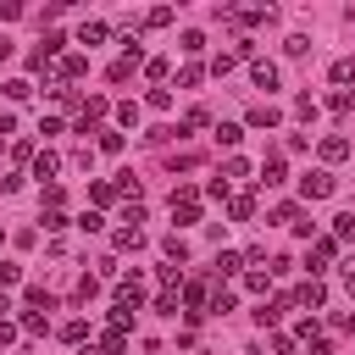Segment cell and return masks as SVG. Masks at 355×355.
Here are the masks:
<instances>
[{"label": "cell", "instance_id": "26", "mask_svg": "<svg viewBox=\"0 0 355 355\" xmlns=\"http://www.w3.org/2000/svg\"><path fill=\"white\" fill-rule=\"evenodd\" d=\"M333 83H355V55H338L333 61Z\"/></svg>", "mask_w": 355, "mask_h": 355}, {"label": "cell", "instance_id": "7", "mask_svg": "<svg viewBox=\"0 0 355 355\" xmlns=\"http://www.w3.org/2000/svg\"><path fill=\"white\" fill-rule=\"evenodd\" d=\"M288 305H294V300H288V294H277V300H266V305H261V311H255V322H261V327H277V322H283V311H288Z\"/></svg>", "mask_w": 355, "mask_h": 355}, {"label": "cell", "instance_id": "33", "mask_svg": "<svg viewBox=\"0 0 355 355\" xmlns=\"http://www.w3.org/2000/svg\"><path fill=\"white\" fill-rule=\"evenodd\" d=\"M83 333H89V322H83V316H72V322H61V338H67V344H78Z\"/></svg>", "mask_w": 355, "mask_h": 355}, {"label": "cell", "instance_id": "48", "mask_svg": "<svg viewBox=\"0 0 355 355\" xmlns=\"http://www.w3.org/2000/svg\"><path fill=\"white\" fill-rule=\"evenodd\" d=\"M344 283H349V288H355V261H344Z\"/></svg>", "mask_w": 355, "mask_h": 355}, {"label": "cell", "instance_id": "15", "mask_svg": "<svg viewBox=\"0 0 355 355\" xmlns=\"http://www.w3.org/2000/svg\"><path fill=\"white\" fill-rule=\"evenodd\" d=\"M111 244H116V250H144V227H116Z\"/></svg>", "mask_w": 355, "mask_h": 355}, {"label": "cell", "instance_id": "37", "mask_svg": "<svg viewBox=\"0 0 355 355\" xmlns=\"http://www.w3.org/2000/svg\"><path fill=\"white\" fill-rule=\"evenodd\" d=\"M111 327L128 333V327H133V311H128V305H111Z\"/></svg>", "mask_w": 355, "mask_h": 355}, {"label": "cell", "instance_id": "43", "mask_svg": "<svg viewBox=\"0 0 355 355\" xmlns=\"http://www.w3.org/2000/svg\"><path fill=\"white\" fill-rule=\"evenodd\" d=\"M244 288L250 294H266V272H244Z\"/></svg>", "mask_w": 355, "mask_h": 355}, {"label": "cell", "instance_id": "14", "mask_svg": "<svg viewBox=\"0 0 355 355\" xmlns=\"http://www.w3.org/2000/svg\"><path fill=\"white\" fill-rule=\"evenodd\" d=\"M227 216H233V222H250V216H255V194H233V200H227Z\"/></svg>", "mask_w": 355, "mask_h": 355}, {"label": "cell", "instance_id": "34", "mask_svg": "<svg viewBox=\"0 0 355 355\" xmlns=\"http://www.w3.org/2000/svg\"><path fill=\"white\" fill-rule=\"evenodd\" d=\"M233 67H239V55H233V50H222V55H216V61H211V72H216V78H227V72H233Z\"/></svg>", "mask_w": 355, "mask_h": 355}, {"label": "cell", "instance_id": "29", "mask_svg": "<svg viewBox=\"0 0 355 355\" xmlns=\"http://www.w3.org/2000/svg\"><path fill=\"white\" fill-rule=\"evenodd\" d=\"M0 94H6V100H28V94H33V83H28V78H11Z\"/></svg>", "mask_w": 355, "mask_h": 355}, {"label": "cell", "instance_id": "22", "mask_svg": "<svg viewBox=\"0 0 355 355\" xmlns=\"http://www.w3.org/2000/svg\"><path fill=\"white\" fill-rule=\"evenodd\" d=\"M327 111H338V116L355 111V94H349V89H333V94H327Z\"/></svg>", "mask_w": 355, "mask_h": 355}, {"label": "cell", "instance_id": "5", "mask_svg": "<svg viewBox=\"0 0 355 355\" xmlns=\"http://www.w3.org/2000/svg\"><path fill=\"white\" fill-rule=\"evenodd\" d=\"M294 305H311V311H322V305H327V288H322V277L300 283V288H294Z\"/></svg>", "mask_w": 355, "mask_h": 355}, {"label": "cell", "instance_id": "35", "mask_svg": "<svg viewBox=\"0 0 355 355\" xmlns=\"http://www.w3.org/2000/svg\"><path fill=\"white\" fill-rule=\"evenodd\" d=\"M116 122H122V128H139V105L122 100V105H116Z\"/></svg>", "mask_w": 355, "mask_h": 355}, {"label": "cell", "instance_id": "21", "mask_svg": "<svg viewBox=\"0 0 355 355\" xmlns=\"http://www.w3.org/2000/svg\"><path fill=\"white\" fill-rule=\"evenodd\" d=\"M333 239H338V244H355V216H349V211L333 216Z\"/></svg>", "mask_w": 355, "mask_h": 355}, {"label": "cell", "instance_id": "31", "mask_svg": "<svg viewBox=\"0 0 355 355\" xmlns=\"http://www.w3.org/2000/svg\"><path fill=\"white\" fill-rule=\"evenodd\" d=\"M94 294H100V277H94V272H83V277H78V300H83V305H89V300H94Z\"/></svg>", "mask_w": 355, "mask_h": 355}, {"label": "cell", "instance_id": "40", "mask_svg": "<svg viewBox=\"0 0 355 355\" xmlns=\"http://www.w3.org/2000/svg\"><path fill=\"white\" fill-rule=\"evenodd\" d=\"M200 78H205V67H183V72H178V83H183V89H194Z\"/></svg>", "mask_w": 355, "mask_h": 355}, {"label": "cell", "instance_id": "6", "mask_svg": "<svg viewBox=\"0 0 355 355\" xmlns=\"http://www.w3.org/2000/svg\"><path fill=\"white\" fill-rule=\"evenodd\" d=\"M116 305L139 311V305H144V283H139V277H122V283H116Z\"/></svg>", "mask_w": 355, "mask_h": 355}, {"label": "cell", "instance_id": "1", "mask_svg": "<svg viewBox=\"0 0 355 355\" xmlns=\"http://www.w3.org/2000/svg\"><path fill=\"white\" fill-rule=\"evenodd\" d=\"M172 216H178V227L200 222V194L194 189H172Z\"/></svg>", "mask_w": 355, "mask_h": 355}, {"label": "cell", "instance_id": "47", "mask_svg": "<svg viewBox=\"0 0 355 355\" xmlns=\"http://www.w3.org/2000/svg\"><path fill=\"white\" fill-rule=\"evenodd\" d=\"M6 133H17V116H11V111H0V139H6Z\"/></svg>", "mask_w": 355, "mask_h": 355}, {"label": "cell", "instance_id": "38", "mask_svg": "<svg viewBox=\"0 0 355 355\" xmlns=\"http://www.w3.org/2000/svg\"><path fill=\"white\" fill-rule=\"evenodd\" d=\"M144 22H150V28H166V22H172V6H155V11H144Z\"/></svg>", "mask_w": 355, "mask_h": 355}, {"label": "cell", "instance_id": "24", "mask_svg": "<svg viewBox=\"0 0 355 355\" xmlns=\"http://www.w3.org/2000/svg\"><path fill=\"white\" fill-rule=\"evenodd\" d=\"M222 178H227V183H233V178H250V161H244V155H227V161H222Z\"/></svg>", "mask_w": 355, "mask_h": 355}, {"label": "cell", "instance_id": "36", "mask_svg": "<svg viewBox=\"0 0 355 355\" xmlns=\"http://www.w3.org/2000/svg\"><path fill=\"white\" fill-rule=\"evenodd\" d=\"M116 194H128V200H139V178H133V172H116Z\"/></svg>", "mask_w": 355, "mask_h": 355}, {"label": "cell", "instance_id": "25", "mask_svg": "<svg viewBox=\"0 0 355 355\" xmlns=\"http://www.w3.org/2000/svg\"><path fill=\"white\" fill-rule=\"evenodd\" d=\"M89 200H94V205H111V200H116V183H105V178L89 183Z\"/></svg>", "mask_w": 355, "mask_h": 355}, {"label": "cell", "instance_id": "3", "mask_svg": "<svg viewBox=\"0 0 355 355\" xmlns=\"http://www.w3.org/2000/svg\"><path fill=\"white\" fill-rule=\"evenodd\" d=\"M300 194H305V200H327V194H333V172H322V166L305 172V178H300Z\"/></svg>", "mask_w": 355, "mask_h": 355}, {"label": "cell", "instance_id": "28", "mask_svg": "<svg viewBox=\"0 0 355 355\" xmlns=\"http://www.w3.org/2000/svg\"><path fill=\"white\" fill-rule=\"evenodd\" d=\"M166 72H172V67H166V55H150V61H144V78H150V83H161Z\"/></svg>", "mask_w": 355, "mask_h": 355}, {"label": "cell", "instance_id": "23", "mask_svg": "<svg viewBox=\"0 0 355 355\" xmlns=\"http://www.w3.org/2000/svg\"><path fill=\"white\" fill-rule=\"evenodd\" d=\"M239 139H244V128H239V122H216V144H227V150H233Z\"/></svg>", "mask_w": 355, "mask_h": 355}, {"label": "cell", "instance_id": "44", "mask_svg": "<svg viewBox=\"0 0 355 355\" xmlns=\"http://www.w3.org/2000/svg\"><path fill=\"white\" fill-rule=\"evenodd\" d=\"M17 277H22V266L17 261H0V283H17Z\"/></svg>", "mask_w": 355, "mask_h": 355}, {"label": "cell", "instance_id": "12", "mask_svg": "<svg viewBox=\"0 0 355 355\" xmlns=\"http://www.w3.org/2000/svg\"><path fill=\"white\" fill-rule=\"evenodd\" d=\"M316 150H322V161H344V155H349V139H344V133H327Z\"/></svg>", "mask_w": 355, "mask_h": 355}, {"label": "cell", "instance_id": "18", "mask_svg": "<svg viewBox=\"0 0 355 355\" xmlns=\"http://www.w3.org/2000/svg\"><path fill=\"white\" fill-rule=\"evenodd\" d=\"M161 255H166V261H172V266H183V261H189V244H183V239H178V233H172V239H166V244H161Z\"/></svg>", "mask_w": 355, "mask_h": 355}, {"label": "cell", "instance_id": "4", "mask_svg": "<svg viewBox=\"0 0 355 355\" xmlns=\"http://www.w3.org/2000/svg\"><path fill=\"white\" fill-rule=\"evenodd\" d=\"M333 250H338V239H316V244H311V255H305V272H311V277H322V272H327V261H333Z\"/></svg>", "mask_w": 355, "mask_h": 355}, {"label": "cell", "instance_id": "32", "mask_svg": "<svg viewBox=\"0 0 355 355\" xmlns=\"http://www.w3.org/2000/svg\"><path fill=\"white\" fill-rule=\"evenodd\" d=\"M233 305H239V300H233V294H227V288H216V294H211V316H227V311H233Z\"/></svg>", "mask_w": 355, "mask_h": 355}, {"label": "cell", "instance_id": "16", "mask_svg": "<svg viewBox=\"0 0 355 355\" xmlns=\"http://www.w3.org/2000/svg\"><path fill=\"white\" fill-rule=\"evenodd\" d=\"M94 349H100V355H122V349H128V333H116V327H105Z\"/></svg>", "mask_w": 355, "mask_h": 355}, {"label": "cell", "instance_id": "8", "mask_svg": "<svg viewBox=\"0 0 355 355\" xmlns=\"http://www.w3.org/2000/svg\"><path fill=\"white\" fill-rule=\"evenodd\" d=\"M50 72H55V78H83V72H89V55H78V50H72V55H61Z\"/></svg>", "mask_w": 355, "mask_h": 355}, {"label": "cell", "instance_id": "27", "mask_svg": "<svg viewBox=\"0 0 355 355\" xmlns=\"http://www.w3.org/2000/svg\"><path fill=\"white\" fill-rule=\"evenodd\" d=\"M100 39H105V22H83L78 28V44H100Z\"/></svg>", "mask_w": 355, "mask_h": 355}, {"label": "cell", "instance_id": "9", "mask_svg": "<svg viewBox=\"0 0 355 355\" xmlns=\"http://www.w3.org/2000/svg\"><path fill=\"white\" fill-rule=\"evenodd\" d=\"M283 122V111L272 105V100H261V105H250V128H277Z\"/></svg>", "mask_w": 355, "mask_h": 355}, {"label": "cell", "instance_id": "13", "mask_svg": "<svg viewBox=\"0 0 355 355\" xmlns=\"http://www.w3.org/2000/svg\"><path fill=\"white\" fill-rule=\"evenodd\" d=\"M55 172H61V155H50V150H39V155H33V178L44 183V178H55Z\"/></svg>", "mask_w": 355, "mask_h": 355}, {"label": "cell", "instance_id": "45", "mask_svg": "<svg viewBox=\"0 0 355 355\" xmlns=\"http://www.w3.org/2000/svg\"><path fill=\"white\" fill-rule=\"evenodd\" d=\"M272 355H294V338H288V333H277V338H272Z\"/></svg>", "mask_w": 355, "mask_h": 355}, {"label": "cell", "instance_id": "20", "mask_svg": "<svg viewBox=\"0 0 355 355\" xmlns=\"http://www.w3.org/2000/svg\"><path fill=\"white\" fill-rule=\"evenodd\" d=\"M155 311H161V316H178V311H183L178 288H161V294H155Z\"/></svg>", "mask_w": 355, "mask_h": 355}, {"label": "cell", "instance_id": "30", "mask_svg": "<svg viewBox=\"0 0 355 355\" xmlns=\"http://www.w3.org/2000/svg\"><path fill=\"white\" fill-rule=\"evenodd\" d=\"M122 144H128V139H122V133H116V128H100V150H105V155H116V150H122Z\"/></svg>", "mask_w": 355, "mask_h": 355}, {"label": "cell", "instance_id": "49", "mask_svg": "<svg viewBox=\"0 0 355 355\" xmlns=\"http://www.w3.org/2000/svg\"><path fill=\"white\" fill-rule=\"evenodd\" d=\"M6 311H11V300H6V294H0V322H6Z\"/></svg>", "mask_w": 355, "mask_h": 355}, {"label": "cell", "instance_id": "17", "mask_svg": "<svg viewBox=\"0 0 355 355\" xmlns=\"http://www.w3.org/2000/svg\"><path fill=\"white\" fill-rule=\"evenodd\" d=\"M17 327L39 338V333H50V316H44V311H22V322H17Z\"/></svg>", "mask_w": 355, "mask_h": 355}, {"label": "cell", "instance_id": "2", "mask_svg": "<svg viewBox=\"0 0 355 355\" xmlns=\"http://www.w3.org/2000/svg\"><path fill=\"white\" fill-rule=\"evenodd\" d=\"M122 44H128V55H116V61L105 67V78H111V83H128V78H133V67H139V44H133V39H122Z\"/></svg>", "mask_w": 355, "mask_h": 355}, {"label": "cell", "instance_id": "11", "mask_svg": "<svg viewBox=\"0 0 355 355\" xmlns=\"http://www.w3.org/2000/svg\"><path fill=\"white\" fill-rule=\"evenodd\" d=\"M250 83L255 89H277V67L272 61H250Z\"/></svg>", "mask_w": 355, "mask_h": 355}, {"label": "cell", "instance_id": "42", "mask_svg": "<svg viewBox=\"0 0 355 355\" xmlns=\"http://www.w3.org/2000/svg\"><path fill=\"white\" fill-rule=\"evenodd\" d=\"M39 222H44V233H61V227H67V216H61V211H44Z\"/></svg>", "mask_w": 355, "mask_h": 355}, {"label": "cell", "instance_id": "41", "mask_svg": "<svg viewBox=\"0 0 355 355\" xmlns=\"http://www.w3.org/2000/svg\"><path fill=\"white\" fill-rule=\"evenodd\" d=\"M172 105V89H150V111H166Z\"/></svg>", "mask_w": 355, "mask_h": 355}, {"label": "cell", "instance_id": "46", "mask_svg": "<svg viewBox=\"0 0 355 355\" xmlns=\"http://www.w3.org/2000/svg\"><path fill=\"white\" fill-rule=\"evenodd\" d=\"M17 333H22L17 322H0V344H17Z\"/></svg>", "mask_w": 355, "mask_h": 355}, {"label": "cell", "instance_id": "39", "mask_svg": "<svg viewBox=\"0 0 355 355\" xmlns=\"http://www.w3.org/2000/svg\"><path fill=\"white\" fill-rule=\"evenodd\" d=\"M178 50H189V55H200V50H205V33H194V28H189V33H183V44H178Z\"/></svg>", "mask_w": 355, "mask_h": 355}, {"label": "cell", "instance_id": "10", "mask_svg": "<svg viewBox=\"0 0 355 355\" xmlns=\"http://www.w3.org/2000/svg\"><path fill=\"white\" fill-rule=\"evenodd\" d=\"M283 178H288V172H283V155H266V161H261V178H255V183H261V189H277Z\"/></svg>", "mask_w": 355, "mask_h": 355}, {"label": "cell", "instance_id": "19", "mask_svg": "<svg viewBox=\"0 0 355 355\" xmlns=\"http://www.w3.org/2000/svg\"><path fill=\"white\" fill-rule=\"evenodd\" d=\"M233 272H244V255L222 250V255H216V277H233Z\"/></svg>", "mask_w": 355, "mask_h": 355}]
</instances>
